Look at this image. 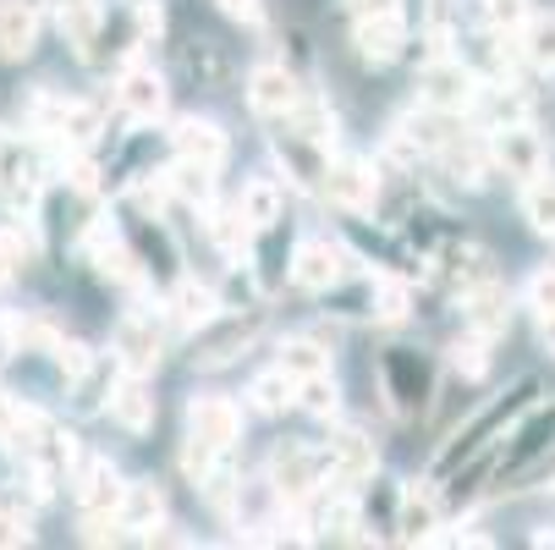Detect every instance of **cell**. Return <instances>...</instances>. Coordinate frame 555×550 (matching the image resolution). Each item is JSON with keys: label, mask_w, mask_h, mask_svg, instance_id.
Wrapping results in <instances>:
<instances>
[{"label": "cell", "mask_w": 555, "mask_h": 550, "mask_svg": "<svg viewBox=\"0 0 555 550\" xmlns=\"http://www.w3.org/2000/svg\"><path fill=\"white\" fill-rule=\"evenodd\" d=\"M100 270L116 276V281H132V259H127V248H100Z\"/></svg>", "instance_id": "35"}, {"label": "cell", "mask_w": 555, "mask_h": 550, "mask_svg": "<svg viewBox=\"0 0 555 550\" xmlns=\"http://www.w3.org/2000/svg\"><path fill=\"white\" fill-rule=\"evenodd\" d=\"M297 100H302V89H297V77H292L286 66H254V77H248V105H254L259 116H292Z\"/></svg>", "instance_id": "11"}, {"label": "cell", "mask_w": 555, "mask_h": 550, "mask_svg": "<svg viewBox=\"0 0 555 550\" xmlns=\"http://www.w3.org/2000/svg\"><path fill=\"white\" fill-rule=\"evenodd\" d=\"M517 34H522V39H517L522 61H528L533 72H555V17H522Z\"/></svg>", "instance_id": "22"}, {"label": "cell", "mask_w": 555, "mask_h": 550, "mask_svg": "<svg viewBox=\"0 0 555 550\" xmlns=\"http://www.w3.org/2000/svg\"><path fill=\"white\" fill-rule=\"evenodd\" d=\"M544 161H550V149H544V138H539L528 121H501V127L490 132V166H495V171L528 182V177L544 171Z\"/></svg>", "instance_id": "2"}, {"label": "cell", "mask_w": 555, "mask_h": 550, "mask_svg": "<svg viewBox=\"0 0 555 550\" xmlns=\"http://www.w3.org/2000/svg\"><path fill=\"white\" fill-rule=\"evenodd\" d=\"M154 391L143 385V374H127V380H116L111 385V419L121 424V430H132V435H143V430H154Z\"/></svg>", "instance_id": "15"}, {"label": "cell", "mask_w": 555, "mask_h": 550, "mask_svg": "<svg viewBox=\"0 0 555 550\" xmlns=\"http://www.w3.org/2000/svg\"><path fill=\"white\" fill-rule=\"evenodd\" d=\"M539 325H544V347L555 353V314H544V320H539Z\"/></svg>", "instance_id": "39"}, {"label": "cell", "mask_w": 555, "mask_h": 550, "mask_svg": "<svg viewBox=\"0 0 555 550\" xmlns=\"http://www.w3.org/2000/svg\"><path fill=\"white\" fill-rule=\"evenodd\" d=\"M528 308L539 314V320H544V314H555V265H539L528 276Z\"/></svg>", "instance_id": "32"}, {"label": "cell", "mask_w": 555, "mask_h": 550, "mask_svg": "<svg viewBox=\"0 0 555 550\" xmlns=\"http://www.w3.org/2000/svg\"><path fill=\"white\" fill-rule=\"evenodd\" d=\"M451 369H456V374H467V380H485V374H490V342L467 331V336L451 347Z\"/></svg>", "instance_id": "27"}, {"label": "cell", "mask_w": 555, "mask_h": 550, "mask_svg": "<svg viewBox=\"0 0 555 550\" xmlns=\"http://www.w3.org/2000/svg\"><path fill=\"white\" fill-rule=\"evenodd\" d=\"M292 402H297V380H292L286 369H270V374L254 380V408H264V413H286Z\"/></svg>", "instance_id": "26"}, {"label": "cell", "mask_w": 555, "mask_h": 550, "mask_svg": "<svg viewBox=\"0 0 555 550\" xmlns=\"http://www.w3.org/2000/svg\"><path fill=\"white\" fill-rule=\"evenodd\" d=\"M522 220L539 231V238H555V177H528L522 182Z\"/></svg>", "instance_id": "21"}, {"label": "cell", "mask_w": 555, "mask_h": 550, "mask_svg": "<svg viewBox=\"0 0 555 550\" xmlns=\"http://www.w3.org/2000/svg\"><path fill=\"white\" fill-rule=\"evenodd\" d=\"M166 517V496L154 490L149 479H138V485H127L121 490V507H116V523H127V528H138V534H149L154 523Z\"/></svg>", "instance_id": "18"}, {"label": "cell", "mask_w": 555, "mask_h": 550, "mask_svg": "<svg viewBox=\"0 0 555 550\" xmlns=\"http://www.w3.org/2000/svg\"><path fill=\"white\" fill-rule=\"evenodd\" d=\"M121 474L105 462V457H94L89 468H83V479H77V507H83L89 517H116V507H121Z\"/></svg>", "instance_id": "13"}, {"label": "cell", "mask_w": 555, "mask_h": 550, "mask_svg": "<svg viewBox=\"0 0 555 550\" xmlns=\"http://www.w3.org/2000/svg\"><path fill=\"white\" fill-rule=\"evenodd\" d=\"M236 215H243V226H254V231H270L275 220H281V188L275 182H248L243 188V204H236Z\"/></svg>", "instance_id": "23"}, {"label": "cell", "mask_w": 555, "mask_h": 550, "mask_svg": "<svg viewBox=\"0 0 555 550\" xmlns=\"http://www.w3.org/2000/svg\"><path fill=\"white\" fill-rule=\"evenodd\" d=\"M215 446L209 440H198V435H188V446H182V474L193 479V485H209L215 479Z\"/></svg>", "instance_id": "30"}, {"label": "cell", "mask_w": 555, "mask_h": 550, "mask_svg": "<svg viewBox=\"0 0 555 550\" xmlns=\"http://www.w3.org/2000/svg\"><path fill=\"white\" fill-rule=\"evenodd\" d=\"M320 182H325L331 204H341V209H369L374 193H379V182H374V171L363 161H336V166H325Z\"/></svg>", "instance_id": "14"}, {"label": "cell", "mask_w": 555, "mask_h": 550, "mask_svg": "<svg viewBox=\"0 0 555 550\" xmlns=\"http://www.w3.org/2000/svg\"><path fill=\"white\" fill-rule=\"evenodd\" d=\"M55 12H61V28H66V39L77 44V50H94V39H100V23H105V7L100 0H55Z\"/></svg>", "instance_id": "19"}, {"label": "cell", "mask_w": 555, "mask_h": 550, "mask_svg": "<svg viewBox=\"0 0 555 550\" xmlns=\"http://www.w3.org/2000/svg\"><path fill=\"white\" fill-rule=\"evenodd\" d=\"M341 248L336 243H325V238H308V243H297V259H292V281L302 286V292H331L336 281H341Z\"/></svg>", "instance_id": "9"}, {"label": "cell", "mask_w": 555, "mask_h": 550, "mask_svg": "<svg viewBox=\"0 0 555 550\" xmlns=\"http://www.w3.org/2000/svg\"><path fill=\"white\" fill-rule=\"evenodd\" d=\"M325 457H331V479H341V485H358L374 474V446L363 435H336L325 446Z\"/></svg>", "instance_id": "17"}, {"label": "cell", "mask_w": 555, "mask_h": 550, "mask_svg": "<svg viewBox=\"0 0 555 550\" xmlns=\"http://www.w3.org/2000/svg\"><path fill=\"white\" fill-rule=\"evenodd\" d=\"M171 308H177L182 325H204V320H215V314H220V297L209 286H198V281H182L177 297H171Z\"/></svg>", "instance_id": "25"}, {"label": "cell", "mask_w": 555, "mask_h": 550, "mask_svg": "<svg viewBox=\"0 0 555 550\" xmlns=\"http://www.w3.org/2000/svg\"><path fill=\"white\" fill-rule=\"evenodd\" d=\"M275 369H286L292 380H313V374H331V353L313 342V336H292V342H281Z\"/></svg>", "instance_id": "20"}, {"label": "cell", "mask_w": 555, "mask_h": 550, "mask_svg": "<svg viewBox=\"0 0 555 550\" xmlns=\"http://www.w3.org/2000/svg\"><path fill=\"white\" fill-rule=\"evenodd\" d=\"M352 39H358V55L363 61H374V66H385V61H396L402 55V12H390V17H358V28H352Z\"/></svg>", "instance_id": "16"}, {"label": "cell", "mask_w": 555, "mask_h": 550, "mask_svg": "<svg viewBox=\"0 0 555 550\" xmlns=\"http://www.w3.org/2000/svg\"><path fill=\"white\" fill-rule=\"evenodd\" d=\"M12 545H28V523L12 517V512H0V550H12Z\"/></svg>", "instance_id": "36"}, {"label": "cell", "mask_w": 555, "mask_h": 550, "mask_svg": "<svg viewBox=\"0 0 555 550\" xmlns=\"http://www.w3.org/2000/svg\"><path fill=\"white\" fill-rule=\"evenodd\" d=\"M171 143H177V161H193V166H209V171H220L225 166V132L215 127V121H204V116H188V121H177V132H171Z\"/></svg>", "instance_id": "10"}, {"label": "cell", "mask_w": 555, "mask_h": 550, "mask_svg": "<svg viewBox=\"0 0 555 550\" xmlns=\"http://www.w3.org/2000/svg\"><path fill=\"white\" fill-rule=\"evenodd\" d=\"M254 331H259V314H243V320H204V336L193 342V363H204V369H215V363H225V358H236L248 342H254Z\"/></svg>", "instance_id": "6"}, {"label": "cell", "mask_w": 555, "mask_h": 550, "mask_svg": "<svg viewBox=\"0 0 555 550\" xmlns=\"http://www.w3.org/2000/svg\"><path fill=\"white\" fill-rule=\"evenodd\" d=\"M116 363L127 374H143V369L160 363V325H154L149 314H127L116 325Z\"/></svg>", "instance_id": "8"}, {"label": "cell", "mask_w": 555, "mask_h": 550, "mask_svg": "<svg viewBox=\"0 0 555 550\" xmlns=\"http://www.w3.org/2000/svg\"><path fill=\"white\" fill-rule=\"evenodd\" d=\"M352 12L358 17H390V12H402V0H352Z\"/></svg>", "instance_id": "38"}, {"label": "cell", "mask_w": 555, "mask_h": 550, "mask_svg": "<svg viewBox=\"0 0 555 550\" xmlns=\"http://www.w3.org/2000/svg\"><path fill=\"white\" fill-rule=\"evenodd\" d=\"M320 528H331V534H352V528H358V507H352L347 496H336V501L320 512Z\"/></svg>", "instance_id": "34"}, {"label": "cell", "mask_w": 555, "mask_h": 550, "mask_svg": "<svg viewBox=\"0 0 555 550\" xmlns=\"http://www.w3.org/2000/svg\"><path fill=\"white\" fill-rule=\"evenodd\" d=\"M39 39V0H0V61H23Z\"/></svg>", "instance_id": "12"}, {"label": "cell", "mask_w": 555, "mask_h": 550, "mask_svg": "<svg viewBox=\"0 0 555 550\" xmlns=\"http://www.w3.org/2000/svg\"><path fill=\"white\" fill-rule=\"evenodd\" d=\"M402 539H435V501L429 496L402 501Z\"/></svg>", "instance_id": "31"}, {"label": "cell", "mask_w": 555, "mask_h": 550, "mask_svg": "<svg viewBox=\"0 0 555 550\" xmlns=\"http://www.w3.org/2000/svg\"><path fill=\"white\" fill-rule=\"evenodd\" d=\"M188 435L209 440L215 451H231L236 435H243V413H236L231 397H193L188 402Z\"/></svg>", "instance_id": "4"}, {"label": "cell", "mask_w": 555, "mask_h": 550, "mask_svg": "<svg viewBox=\"0 0 555 550\" xmlns=\"http://www.w3.org/2000/svg\"><path fill=\"white\" fill-rule=\"evenodd\" d=\"M116 100H121V111H127L132 121L166 116V77L154 72V66H143V61H132V66L116 77Z\"/></svg>", "instance_id": "5"}, {"label": "cell", "mask_w": 555, "mask_h": 550, "mask_svg": "<svg viewBox=\"0 0 555 550\" xmlns=\"http://www.w3.org/2000/svg\"><path fill=\"white\" fill-rule=\"evenodd\" d=\"M297 402H302L308 413H320V419H331V413L341 408V397H336V380H331V374H313V380H297Z\"/></svg>", "instance_id": "28"}, {"label": "cell", "mask_w": 555, "mask_h": 550, "mask_svg": "<svg viewBox=\"0 0 555 550\" xmlns=\"http://www.w3.org/2000/svg\"><path fill=\"white\" fill-rule=\"evenodd\" d=\"M215 7L236 23H259V0H215Z\"/></svg>", "instance_id": "37"}, {"label": "cell", "mask_w": 555, "mask_h": 550, "mask_svg": "<svg viewBox=\"0 0 555 550\" xmlns=\"http://www.w3.org/2000/svg\"><path fill=\"white\" fill-rule=\"evenodd\" d=\"M325 474H331L325 446H281V451H275V462H270V490H275V501L302 507V501L320 496Z\"/></svg>", "instance_id": "1"}, {"label": "cell", "mask_w": 555, "mask_h": 550, "mask_svg": "<svg viewBox=\"0 0 555 550\" xmlns=\"http://www.w3.org/2000/svg\"><path fill=\"white\" fill-rule=\"evenodd\" d=\"M462 325H467L473 336H485V342L506 336V325H512V297H506V286H495V281L473 286L467 303H462Z\"/></svg>", "instance_id": "7"}, {"label": "cell", "mask_w": 555, "mask_h": 550, "mask_svg": "<svg viewBox=\"0 0 555 550\" xmlns=\"http://www.w3.org/2000/svg\"><path fill=\"white\" fill-rule=\"evenodd\" d=\"M473 100H479V77H473V66H462V61H451V55H440V61L424 66V105L456 116V111H467Z\"/></svg>", "instance_id": "3"}, {"label": "cell", "mask_w": 555, "mask_h": 550, "mask_svg": "<svg viewBox=\"0 0 555 550\" xmlns=\"http://www.w3.org/2000/svg\"><path fill=\"white\" fill-rule=\"evenodd\" d=\"M522 17H528V0H485V23L490 28H522Z\"/></svg>", "instance_id": "33"}, {"label": "cell", "mask_w": 555, "mask_h": 550, "mask_svg": "<svg viewBox=\"0 0 555 550\" xmlns=\"http://www.w3.org/2000/svg\"><path fill=\"white\" fill-rule=\"evenodd\" d=\"M555 446V413H539L522 435H517V446H512V457H506V468H512V474H517V468H533L544 451Z\"/></svg>", "instance_id": "24"}, {"label": "cell", "mask_w": 555, "mask_h": 550, "mask_svg": "<svg viewBox=\"0 0 555 550\" xmlns=\"http://www.w3.org/2000/svg\"><path fill=\"white\" fill-rule=\"evenodd\" d=\"M408 303H413V292H408V281H374V314H379V320H408Z\"/></svg>", "instance_id": "29"}]
</instances>
